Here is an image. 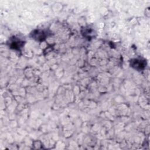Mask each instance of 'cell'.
Returning <instances> with one entry per match:
<instances>
[{
    "label": "cell",
    "instance_id": "cell-1",
    "mask_svg": "<svg viewBox=\"0 0 150 150\" xmlns=\"http://www.w3.org/2000/svg\"><path fill=\"white\" fill-rule=\"evenodd\" d=\"M131 65L134 69L141 70L144 69L145 66L146 65V62L141 59H133L131 61Z\"/></svg>",
    "mask_w": 150,
    "mask_h": 150
},
{
    "label": "cell",
    "instance_id": "cell-2",
    "mask_svg": "<svg viewBox=\"0 0 150 150\" xmlns=\"http://www.w3.org/2000/svg\"><path fill=\"white\" fill-rule=\"evenodd\" d=\"M46 35L43 30H36L32 33V37L34 39H36L37 40L42 41L46 38Z\"/></svg>",
    "mask_w": 150,
    "mask_h": 150
},
{
    "label": "cell",
    "instance_id": "cell-3",
    "mask_svg": "<svg viewBox=\"0 0 150 150\" xmlns=\"http://www.w3.org/2000/svg\"><path fill=\"white\" fill-rule=\"evenodd\" d=\"M18 42V39H16V40H12V43L11 45V47H13V49H19V47H22V45H23V42H21L20 40H19V42L18 43H16Z\"/></svg>",
    "mask_w": 150,
    "mask_h": 150
}]
</instances>
